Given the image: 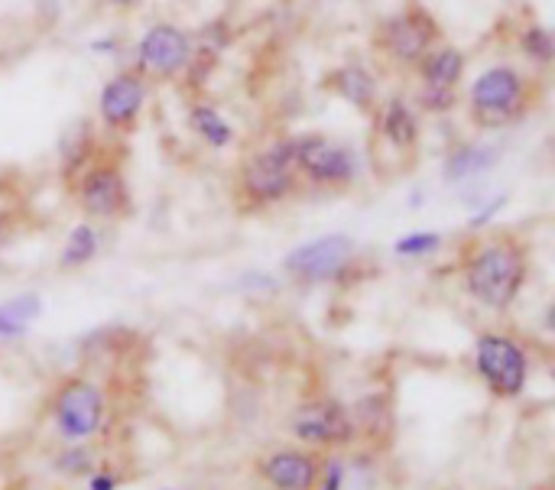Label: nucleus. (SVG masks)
<instances>
[{
    "instance_id": "nucleus-1",
    "label": "nucleus",
    "mask_w": 555,
    "mask_h": 490,
    "mask_svg": "<svg viewBox=\"0 0 555 490\" xmlns=\"http://www.w3.org/2000/svg\"><path fill=\"white\" fill-rule=\"evenodd\" d=\"M527 286V254L514 241H488L465 263V289L491 312H507Z\"/></svg>"
},
{
    "instance_id": "nucleus-2",
    "label": "nucleus",
    "mask_w": 555,
    "mask_h": 490,
    "mask_svg": "<svg viewBox=\"0 0 555 490\" xmlns=\"http://www.w3.org/2000/svg\"><path fill=\"white\" fill-rule=\"evenodd\" d=\"M49 413L59 439L78 446L101 433L107 416V397L91 377H65L49 397Z\"/></svg>"
},
{
    "instance_id": "nucleus-3",
    "label": "nucleus",
    "mask_w": 555,
    "mask_h": 490,
    "mask_svg": "<svg viewBox=\"0 0 555 490\" xmlns=\"http://www.w3.org/2000/svg\"><path fill=\"white\" fill-rule=\"evenodd\" d=\"M475 371L498 400H517L530 384V354L517 338L485 332L475 341Z\"/></svg>"
},
{
    "instance_id": "nucleus-4",
    "label": "nucleus",
    "mask_w": 555,
    "mask_h": 490,
    "mask_svg": "<svg viewBox=\"0 0 555 490\" xmlns=\"http://www.w3.org/2000/svg\"><path fill=\"white\" fill-rule=\"evenodd\" d=\"M286 429L296 442H302L309 449H348L361 439L351 407H345L332 397H315V400L299 403L289 413Z\"/></svg>"
},
{
    "instance_id": "nucleus-5",
    "label": "nucleus",
    "mask_w": 555,
    "mask_h": 490,
    "mask_svg": "<svg viewBox=\"0 0 555 490\" xmlns=\"http://www.w3.org/2000/svg\"><path fill=\"white\" fill-rule=\"evenodd\" d=\"M296 182V159H293V140H283L263 153H257L241 176L244 195L250 202H280L293 192Z\"/></svg>"
},
{
    "instance_id": "nucleus-6",
    "label": "nucleus",
    "mask_w": 555,
    "mask_h": 490,
    "mask_svg": "<svg viewBox=\"0 0 555 490\" xmlns=\"http://www.w3.org/2000/svg\"><path fill=\"white\" fill-rule=\"evenodd\" d=\"M354 257V244L345 234H325L309 244H299L293 254H286L283 270L306 283H325L345 273L348 260Z\"/></svg>"
},
{
    "instance_id": "nucleus-7",
    "label": "nucleus",
    "mask_w": 555,
    "mask_h": 490,
    "mask_svg": "<svg viewBox=\"0 0 555 490\" xmlns=\"http://www.w3.org/2000/svg\"><path fill=\"white\" fill-rule=\"evenodd\" d=\"M293 159L296 166L322 185H341L351 182L358 172V159L351 150L325 140V137H299L293 140Z\"/></svg>"
},
{
    "instance_id": "nucleus-8",
    "label": "nucleus",
    "mask_w": 555,
    "mask_h": 490,
    "mask_svg": "<svg viewBox=\"0 0 555 490\" xmlns=\"http://www.w3.org/2000/svg\"><path fill=\"white\" fill-rule=\"evenodd\" d=\"M322 475L319 455L309 449H273L257 462V478L270 490H315Z\"/></svg>"
},
{
    "instance_id": "nucleus-9",
    "label": "nucleus",
    "mask_w": 555,
    "mask_h": 490,
    "mask_svg": "<svg viewBox=\"0 0 555 490\" xmlns=\"http://www.w3.org/2000/svg\"><path fill=\"white\" fill-rule=\"evenodd\" d=\"M475 111L485 120H507L524 101V78L514 68H491L472 88Z\"/></svg>"
},
{
    "instance_id": "nucleus-10",
    "label": "nucleus",
    "mask_w": 555,
    "mask_h": 490,
    "mask_svg": "<svg viewBox=\"0 0 555 490\" xmlns=\"http://www.w3.org/2000/svg\"><path fill=\"white\" fill-rule=\"evenodd\" d=\"M130 195H127V182L117 169H91L85 172L81 185H78V205L91 215V218H114L127 208Z\"/></svg>"
},
{
    "instance_id": "nucleus-11",
    "label": "nucleus",
    "mask_w": 555,
    "mask_h": 490,
    "mask_svg": "<svg viewBox=\"0 0 555 490\" xmlns=\"http://www.w3.org/2000/svg\"><path fill=\"white\" fill-rule=\"evenodd\" d=\"M380 39H384V46L390 49L393 59L416 62L429 49V42L436 39V23L426 13H420V10H410L403 16H393L384 26Z\"/></svg>"
},
{
    "instance_id": "nucleus-12",
    "label": "nucleus",
    "mask_w": 555,
    "mask_h": 490,
    "mask_svg": "<svg viewBox=\"0 0 555 490\" xmlns=\"http://www.w3.org/2000/svg\"><path fill=\"white\" fill-rule=\"evenodd\" d=\"M465 72V59L459 49H439L423 65V104L433 111H442L455 101V85Z\"/></svg>"
},
{
    "instance_id": "nucleus-13",
    "label": "nucleus",
    "mask_w": 555,
    "mask_h": 490,
    "mask_svg": "<svg viewBox=\"0 0 555 490\" xmlns=\"http://www.w3.org/2000/svg\"><path fill=\"white\" fill-rule=\"evenodd\" d=\"M140 59L156 75H172L189 59V36L176 26H153L140 42Z\"/></svg>"
},
{
    "instance_id": "nucleus-14",
    "label": "nucleus",
    "mask_w": 555,
    "mask_h": 490,
    "mask_svg": "<svg viewBox=\"0 0 555 490\" xmlns=\"http://www.w3.org/2000/svg\"><path fill=\"white\" fill-rule=\"evenodd\" d=\"M143 94H146V88H143L140 78H133V75H117V78L107 81L104 91H101V114H104V120L114 124V127L130 124V120L137 117V111L143 107Z\"/></svg>"
},
{
    "instance_id": "nucleus-15",
    "label": "nucleus",
    "mask_w": 555,
    "mask_h": 490,
    "mask_svg": "<svg viewBox=\"0 0 555 490\" xmlns=\"http://www.w3.org/2000/svg\"><path fill=\"white\" fill-rule=\"evenodd\" d=\"M501 159V153L494 146H462L449 156L446 163V179L449 182H462V179H472V176H481L488 169H494Z\"/></svg>"
},
{
    "instance_id": "nucleus-16",
    "label": "nucleus",
    "mask_w": 555,
    "mask_h": 490,
    "mask_svg": "<svg viewBox=\"0 0 555 490\" xmlns=\"http://www.w3.org/2000/svg\"><path fill=\"white\" fill-rule=\"evenodd\" d=\"M42 312L39 296H16L0 306V338H23L29 322Z\"/></svg>"
},
{
    "instance_id": "nucleus-17",
    "label": "nucleus",
    "mask_w": 555,
    "mask_h": 490,
    "mask_svg": "<svg viewBox=\"0 0 555 490\" xmlns=\"http://www.w3.org/2000/svg\"><path fill=\"white\" fill-rule=\"evenodd\" d=\"M94 254H98V231H94L91 224H78V228L68 234L65 247H62L59 267H65V270L85 267Z\"/></svg>"
},
{
    "instance_id": "nucleus-18",
    "label": "nucleus",
    "mask_w": 555,
    "mask_h": 490,
    "mask_svg": "<svg viewBox=\"0 0 555 490\" xmlns=\"http://www.w3.org/2000/svg\"><path fill=\"white\" fill-rule=\"evenodd\" d=\"M384 133L397 146H413L416 143V117L410 114V107L403 101H390V107L384 114Z\"/></svg>"
},
{
    "instance_id": "nucleus-19",
    "label": "nucleus",
    "mask_w": 555,
    "mask_h": 490,
    "mask_svg": "<svg viewBox=\"0 0 555 490\" xmlns=\"http://www.w3.org/2000/svg\"><path fill=\"white\" fill-rule=\"evenodd\" d=\"M335 85H338V91H341L351 104H358V107L371 104V98H374V81H371V75H367L364 68H358V65L341 68V72L335 75Z\"/></svg>"
},
{
    "instance_id": "nucleus-20",
    "label": "nucleus",
    "mask_w": 555,
    "mask_h": 490,
    "mask_svg": "<svg viewBox=\"0 0 555 490\" xmlns=\"http://www.w3.org/2000/svg\"><path fill=\"white\" fill-rule=\"evenodd\" d=\"M192 124L205 137V143H211V146H228L231 143V127L224 124V117L215 107H205V104L192 107Z\"/></svg>"
},
{
    "instance_id": "nucleus-21",
    "label": "nucleus",
    "mask_w": 555,
    "mask_h": 490,
    "mask_svg": "<svg viewBox=\"0 0 555 490\" xmlns=\"http://www.w3.org/2000/svg\"><path fill=\"white\" fill-rule=\"evenodd\" d=\"M81 446H85V442H78V446H72V449H65V452H59V459L52 462V465H55V472L88 478V475L94 472V452H91V449H81Z\"/></svg>"
},
{
    "instance_id": "nucleus-22",
    "label": "nucleus",
    "mask_w": 555,
    "mask_h": 490,
    "mask_svg": "<svg viewBox=\"0 0 555 490\" xmlns=\"http://www.w3.org/2000/svg\"><path fill=\"white\" fill-rule=\"evenodd\" d=\"M442 237L436 231H416V234H406L393 244L397 257H426L433 250H439Z\"/></svg>"
},
{
    "instance_id": "nucleus-23",
    "label": "nucleus",
    "mask_w": 555,
    "mask_h": 490,
    "mask_svg": "<svg viewBox=\"0 0 555 490\" xmlns=\"http://www.w3.org/2000/svg\"><path fill=\"white\" fill-rule=\"evenodd\" d=\"M524 52L530 59H537L540 65H550L553 62V36L546 29H540V26L527 29L524 33Z\"/></svg>"
},
{
    "instance_id": "nucleus-24",
    "label": "nucleus",
    "mask_w": 555,
    "mask_h": 490,
    "mask_svg": "<svg viewBox=\"0 0 555 490\" xmlns=\"http://www.w3.org/2000/svg\"><path fill=\"white\" fill-rule=\"evenodd\" d=\"M348 488V462L341 459H328L322 462V475H319V485L315 490H345Z\"/></svg>"
},
{
    "instance_id": "nucleus-25",
    "label": "nucleus",
    "mask_w": 555,
    "mask_h": 490,
    "mask_svg": "<svg viewBox=\"0 0 555 490\" xmlns=\"http://www.w3.org/2000/svg\"><path fill=\"white\" fill-rule=\"evenodd\" d=\"M120 485H124V475L111 468H94L88 475V490H120Z\"/></svg>"
},
{
    "instance_id": "nucleus-26",
    "label": "nucleus",
    "mask_w": 555,
    "mask_h": 490,
    "mask_svg": "<svg viewBox=\"0 0 555 490\" xmlns=\"http://www.w3.org/2000/svg\"><path fill=\"white\" fill-rule=\"evenodd\" d=\"M501 205H504V195H501V198H494V202H491V205H488V208H485L481 215H475V218H472V228H481V224H488V221L494 218V211H498Z\"/></svg>"
},
{
    "instance_id": "nucleus-27",
    "label": "nucleus",
    "mask_w": 555,
    "mask_h": 490,
    "mask_svg": "<svg viewBox=\"0 0 555 490\" xmlns=\"http://www.w3.org/2000/svg\"><path fill=\"white\" fill-rule=\"evenodd\" d=\"M0 241H3V218H0Z\"/></svg>"
},
{
    "instance_id": "nucleus-28",
    "label": "nucleus",
    "mask_w": 555,
    "mask_h": 490,
    "mask_svg": "<svg viewBox=\"0 0 555 490\" xmlns=\"http://www.w3.org/2000/svg\"><path fill=\"white\" fill-rule=\"evenodd\" d=\"M111 3H130V0H111Z\"/></svg>"
}]
</instances>
